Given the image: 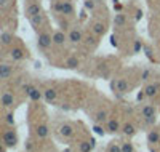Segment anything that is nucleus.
<instances>
[{
  "label": "nucleus",
  "mask_w": 160,
  "mask_h": 152,
  "mask_svg": "<svg viewBox=\"0 0 160 152\" xmlns=\"http://www.w3.org/2000/svg\"><path fill=\"white\" fill-rule=\"evenodd\" d=\"M31 26L34 27V29H38V27H42V24L45 23V16H43V13H38V15L32 16V18H28Z\"/></svg>",
  "instance_id": "20"
},
{
  "label": "nucleus",
  "mask_w": 160,
  "mask_h": 152,
  "mask_svg": "<svg viewBox=\"0 0 160 152\" xmlns=\"http://www.w3.org/2000/svg\"><path fill=\"white\" fill-rule=\"evenodd\" d=\"M96 2H99V0H96Z\"/></svg>",
  "instance_id": "41"
},
{
  "label": "nucleus",
  "mask_w": 160,
  "mask_h": 152,
  "mask_svg": "<svg viewBox=\"0 0 160 152\" xmlns=\"http://www.w3.org/2000/svg\"><path fill=\"white\" fill-rule=\"evenodd\" d=\"M38 13H42V5H40L38 2H31V3H28V7H26V16L32 18V16L38 15Z\"/></svg>",
  "instance_id": "11"
},
{
  "label": "nucleus",
  "mask_w": 160,
  "mask_h": 152,
  "mask_svg": "<svg viewBox=\"0 0 160 152\" xmlns=\"http://www.w3.org/2000/svg\"><path fill=\"white\" fill-rule=\"evenodd\" d=\"M160 91V84H157V82H152V84H148L144 88H142V96L144 98H155V96L158 94Z\"/></svg>",
  "instance_id": "6"
},
{
  "label": "nucleus",
  "mask_w": 160,
  "mask_h": 152,
  "mask_svg": "<svg viewBox=\"0 0 160 152\" xmlns=\"http://www.w3.org/2000/svg\"><path fill=\"white\" fill-rule=\"evenodd\" d=\"M26 149H28V150L32 149V141H28V144H26Z\"/></svg>",
  "instance_id": "37"
},
{
  "label": "nucleus",
  "mask_w": 160,
  "mask_h": 152,
  "mask_svg": "<svg viewBox=\"0 0 160 152\" xmlns=\"http://www.w3.org/2000/svg\"><path fill=\"white\" fill-rule=\"evenodd\" d=\"M53 45V34L50 32H40L37 37V47L40 50H48Z\"/></svg>",
  "instance_id": "3"
},
{
  "label": "nucleus",
  "mask_w": 160,
  "mask_h": 152,
  "mask_svg": "<svg viewBox=\"0 0 160 152\" xmlns=\"http://www.w3.org/2000/svg\"><path fill=\"white\" fill-rule=\"evenodd\" d=\"M91 32L98 35V37H102L106 32H108V24L104 21H93L91 23Z\"/></svg>",
  "instance_id": "8"
},
{
  "label": "nucleus",
  "mask_w": 160,
  "mask_h": 152,
  "mask_svg": "<svg viewBox=\"0 0 160 152\" xmlns=\"http://www.w3.org/2000/svg\"><path fill=\"white\" fill-rule=\"evenodd\" d=\"M91 149H93V146H91V143L90 141H83V143H80L78 144V150L80 152H91Z\"/></svg>",
  "instance_id": "30"
},
{
  "label": "nucleus",
  "mask_w": 160,
  "mask_h": 152,
  "mask_svg": "<svg viewBox=\"0 0 160 152\" xmlns=\"http://www.w3.org/2000/svg\"><path fill=\"white\" fill-rule=\"evenodd\" d=\"M142 50H144V53H146V56H148L151 61H154V51H152V48H151L149 45L142 43Z\"/></svg>",
  "instance_id": "33"
},
{
  "label": "nucleus",
  "mask_w": 160,
  "mask_h": 152,
  "mask_svg": "<svg viewBox=\"0 0 160 152\" xmlns=\"http://www.w3.org/2000/svg\"><path fill=\"white\" fill-rule=\"evenodd\" d=\"M2 141H3L5 147H16V144H18V133L15 130H7L3 133Z\"/></svg>",
  "instance_id": "4"
},
{
  "label": "nucleus",
  "mask_w": 160,
  "mask_h": 152,
  "mask_svg": "<svg viewBox=\"0 0 160 152\" xmlns=\"http://www.w3.org/2000/svg\"><path fill=\"white\" fill-rule=\"evenodd\" d=\"M61 3H62V0H51V11L59 15L61 13Z\"/></svg>",
  "instance_id": "28"
},
{
  "label": "nucleus",
  "mask_w": 160,
  "mask_h": 152,
  "mask_svg": "<svg viewBox=\"0 0 160 152\" xmlns=\"http://www.w3.org/2000/svg\"><path fill=\"white\" fill-rule=\"evenodd\" d=\"M13 40H15V37H13V34H10V32H3L2 35H0V42H2V45H5V47L11 45Z\"/></svg>",
  "instance_id": "25"
},
{
  "label": "nucleus",
  "mask_w": 160,
  "mask_h": 152,
  "mask_svg": "<svg viewBox=\"0 0 160 152\" xmlns=\"http://www.w3.org/2000/svg\"><path fill=\"white\" fill-rule=\"evenodd\" d=\"M0 104H2L3 107H13L15 106V96H13V93L5 91L2 96H0Z\"/></svg>",
  "instance_id": "14"
},
{
  "label": "nucleus",
  "mask_w": 160,
  "mask_h": 152,
  "mask_svg": "<svg viewBox=\"0 0 160 152\" xmlns=\"http://www.w3.org/2000/svg\"><path fill=\"white\" fill-rule=\"evenodd\" d=\"M22 88H24L26 94H28L32 101H40L42 99V91H40L38 88H35L34 85H24Z\"/></svg>",
  "instance_id": "9"
},
{
  "label": "nucleus",
  "mask_w": 160,
  "mask_h": 152,
  "mask_svg": "<svg viewBox=\"0 0 160 152\" xmlns=\"http://www.w3.org/2000/svg\"><path fill=\"white\" fill-rule=\"evenodd\" d=\"M7 5V0H0V8H3Z\"/></svg>",
  "instance_id": "38"
},
{
  "label": "nucleus",
  "mask_w": 160,
  "mask_h": 152,
  "mask_svg": "<svg viewBox=\"0 0 160 152\" xmlns=\"http://www.w3.org/2000/svg\"><path fill=\"white\" fill-rule=\"evenodd\" d=\"M108 119H109V110L106 109V107L104 109H99L98 112L93 114V117H91V120L95 122V123H102V125L108 122Z\"/></svg>",
  "instance_id": "10"
},
{
  "label": "nucleus",
  "mask_w": 160,
  "mask_h": 152,
  "mask_svg": "<svg viewBox=\"0 0 160 152\" xmlns=\"http://www.w3.org/2000/svg\"><path fill=\"white\" fill-rule=\"evenodd\" d=\"M148 143H149V146H157V144H160V130L154 128V130H151V131L148 133Z\"/></svg>",
  "instance_id": "19"
},
{
  "label": "nucleus",
  "mask_w": 160,
  "mask_h": 152,
  "mask_svg": "<svg viewBox=\"0 0 160 152\" xmlns=\"http://www.w3.org/2000/svg\"><path fill=\"white\" fill-rule=\"evenodd\" d=\"M10 58H11L13 61H22V59L26 58V53H24V50L19 48V47H13V48L10 50Z\"/></svg>",
  "instance_id": "16"
},
{
  "label": "nucleus",
  "mask_w": 160,
  "mask_h": 152,
  "mask_svg": "<svg viewBox=\"0 0 160 152\" xmlns=\"http://www.w3.org/2000/svg\"><path fill=\"white\" fill-rule=\"evenodd\" d=\"M120 146H122V152H135V146H133V143L128 141V139L122 141Z\"/></svg>",
  "instance_id": "27"
},
{
  "label": "nucleus",
  "mask_w": 160,
  "mask_h": 152,
  "mask_svg": "<svg viewBox=\"0 0 160 152\" xmlns=\"http://www.w3.org/2000/svg\"><path fill=\"white\" fill-rule=\"evenodd\" d=\"M66 42H68V34L64 31H56L53 34V45L55 47H62Z\"/></svg>",
  "instance_id": "12"
},
{
  "label": "nucleus",
  "mask_w": 160,
  "mask_h": 152,
  "mask_svg": "<svg viewBox=\"0 0 160 152\" xmlns=\"http://www.w3.org/2000/svg\"><path fill=\"white\" fill-rule=\"evenodd\" d=\"M149 2H152V0H149Z\"/></svg>",
  "instance_id": "40"
},
{
  "label": "nucleus",
  "mask_w": 160,
  "mask_h": 152,
  "mask_svg": "<svg viewBox=\"0 0 160 152\" xmlns=\"http://www.w3.org/2000/svg\"><path fill=\"white\" fill-rule=\"evenodd\" d=\"M7 122L10 123V125H13V123H15V119H13V114H8V115H7Z\"/></svg>",
  "instance_id": "36"
},
{
  "label": "nucleus",
  "mask_w": 160,
  "mask_h": 152,
  "mask_svg": "<svg viewBox=\"0 0 160 152\" xmlns=\"http://www.w3.org/2000/svg\"><path fill=\"white\" fill-rule=\"evenodd\" d=\"M96 7H98L96 0H85V8H87L88 11H95Z\"/></svg>",
  "instance_id": "31"
},
{
  "label": "nucleus",
  "mask_w": 160,
  "mask_h": 152,
  "mask_svg": "<svg viewBox=\"0 0 160 152\" xmlns=\"http://www.w3.org/2000/svg\"><path fill=\"white\" fill-rule=\"evenodd\" d=\"M111 88L117 93V94H125L128 93L130 90V85H128V82L127 79H122V77H115L112 82H111Z\"/></svg>",
  "instance_id": "2"
},
{
  "label": "nucleus",
  "mask_w": 160,
  "mask_h": 152,
  "mask_svg": "<svg viewBox=\"0 0 160 152\" xmlns=\"http://www.w3.org/2000/svg\"><path fill=\"white\" fill-rule=\"evenodd\" d=\"M142 48V43H141V40L136 38L135 40V47H133V53H139V50Z\"/></svg>",
  "instance_id": "34"
},
{
  "label": "nucleus",
  "mask_w": 160,
  "mask_h": 152,
  "mask_svg": "<svg viewBox=\"0 0 160 152\" xmlns=\"http://www.w3.org/2000/svg\"><path fill=\"white\" fill-rule=\"evenodd\" d=\"M104 128H106V133H109V134H115V133H118L120 130H122V125H120L118 119L111 117V119H108V122L104 123Z\"/></svg>",
  "instance_id": "5"
},
{
  "label": "nucleus",
  "mask_w": 160,
  "mask_h": 152,
  "mask_svg": "<svg viewBox=\"0 0 160 152\" xmlns=\"http://www.w3.org/2000/svg\"><path fill=\"white\" fill-rule=\"evenodd\" d=\"M35 133H37V136L40 138V139H45V138L48 136V133H50V130H48V127L45 125V123H42V125H37Z\"/></svg>",
  "instance_id": "24"
},
{
  "label": "nucleus",
  "mask_w": 160,
  "mask_h": 152,
  "mask_svg": "<svg viewBox=\"0 0 160 152\" xmlns=\"http://www.w3.org/2000/svg\"><path fill=\"white\" fill-rule=\"evenodd\" d=\"M0 152H5V147L3 146H0Z\"/></svg>",
  "instance_id": "39"
},
{
  "label": "nucleus",
  "mask_w": 160,
  "mask_h": 152,
  "mask_svg": "<svg viewBox=\"0 0 160 152\" xmlns=\"http://www.w3.org/2000/svg\"><path fill=\"white\" fill-rule=\"evenodd\" d=\"M106 152H122V146H120L117 141H112L109 146H108V149H106Z\"/></svg>",
  "instance_id": "29"
},
{
  "label": "nucleus",
  "mask_w": 160,
  "mask_h": 152,
  "mask_svg": "<svg viewBox=\"0 0 160 152\" xmlns=\"http://www.w3.org/2000/svg\"><path fill=\"white\" fill-rule=\"evenodd\" d=\"M141 115H142V119H152V117H157L155 107L151 106V104H144V106L141 107Z\"/></svg>",
  "instance_id": "18"
},
{
  "label": "nucleus",
  "mask_w": 160,
  "mask_h": 152,
  "mask_svg": "<svg viewBox=\"0 0 160 152\" xmlns=\"http://www.w3.org/2000/svg\"><path fill=\"white\" fill-rule=\"evenodd\" d=\"M93 131H95L96 134H99V136L106 134V128H102V123H95V125H93Z\"/></svg>",
  "instance_id": "32"
},
{
  "label": "nucleus",
  "mask_w": 160,
  "mask_h": 152,
  "mask_svg": "<svg viewBox=\"0 0 160 152\" xmlns=\"http://www.w3.org/2000/svg\"><path fill=\"white\" fill-rule=\"evenodd\" d=\"M80 66V58L75 56V54H71V56L64 61V67L66 69H71V71H75V69H78Z\"/></svg>",
  "instance_id": "15"
},
{
  "label": "nucleus",
  "mask_w": 160,
  "mask_h": 152,
  "mask_svg": "<svg viewBox=\"0 0 160 152\" xmlns=\"http://www.w3.org/2000/svg\"><path fill=\"white\" fill-rule=\"evenodd\" d=\"M122 134L123 136H127V138H133L136 133H138V130H136V125L135 123H131V122H127V123H123L122 125Z\"/></svg>",
  "instance_id": "13"
},
{
  "label": "nucleus",
  "mask_w": 160,
  "mask_h": 152,
  "mask_svg": "<svg viewBox=\"0 0 160 152\" xmlns=\"http://www.w3.org/2000/svg\"><path fill=\"white\" fill-rule=\"evenodd\" d=\"M114 26L117 27V29H118V27L122 29V27L127 26V16H125V13H117L115 18H114Z\"/></svg>",
  "instance_id": "23"
},
{
  "label": "nucleus",
  "mask_w": 160,
  "mask_h": 152,
  "mask_svg": "<svg viewBox=\"0 0 160 152\" xmlns=\"http://www.w3.org/2000/svg\"><path fill=\"white\" fill-rule=\"evenodd\" d=\"M83 38H85V31L83 27L80 26H74L69 29V34H68V42L71 45H80L83 43Z\"/></svg>",
  "instance_id": "1"
},
{
  "label": "nucleus",
  "mask_w": 160,
  "mask_h": 152,
  "mask_svg": "<svg viewBox=\"0 0 160 152\" xmlns=\"http://www.w3.org/2000/svg\"><path fill=\"white\" fill-rule=\"evenodd\" d=\"M98 40H99V37H98V35H95L93 32H90V34H87V35H85L83 43H85V47H87V48H96Z\"/></svg>",
  "instance_id": "17"
},
{
  "label": "nucleus",
  "mask_w": 160,
  "mask_h": 152,
  "mask_svg": "<svg viewBox=\"0 0 160 152\" xmlns=\"http://www.w3.org/2000/svg\"><path fill=\"white\" fill-rule=\"evenodd\" d=\"M149 77H151V71L149 69H144L141 72V80H149Z\"/></svg>",
  "instance_id": "35"
},
{
  "label": "nucleus",
  "mask_w": 160,
  "mask_h": 152,
  "mask_svg": "<svg viewBox=\"0 0 160 152\" xmlns=\"http://www.w3.org/2000/svg\"><path fill=\"white\" fill-rule=\"evenodd\" d=\"M59 133L64 138H72L74 136V127L71 125V123H62V125L59 127Z\"/></svg>",
  "instance_id": "22"
},
{
  "label": "nucleus",
  "mask_w": 160,
  "mask_h": 152,
  "mask_svg": "<svg viewBox=\"0 0 160 152\" xmlns=\"http://www.w3.org/2000/svg\"><path fill=\"white\" fill-rule=\"evenodd\" d=\"M61 16L64 18H71L75 15V5L71 2V0H62V3H61V13H59Z\"/></svg>",
  "instance_id": "7"
},
{
  "label": "nucleus",
  "mask_w": 160,
  "mask_h": 152,
  "mask_svg": "<svg viewBox=\"0 0 160 152\" xmlns=\"http://www.w3.org/2000/svg\"><path fill=\"white\" fill-rule=\"evenodd\" d=\"M43 96H45V99H47L48 103H53V101L56 99L58 93H56V90H53V88H47V90L43 91Z\"/></svg>",
  "instance_id": "26"
},
{
  "label": "nucleus",
  "mask_w": 160,
  "mask_h": 152,
  "mask_svg": "<svg viewBox=\"0 0 160 152\" xmlns=\"http://www.w3.org/2000/svg\"><path fill=\"white\" fill-rule=\"evenodd\" d=\"M13 75V69H11V66L10 64H0V79L2 80H7V79H10Z\"/></svg>",
  "instance_id": "21"
}]
</instances>
